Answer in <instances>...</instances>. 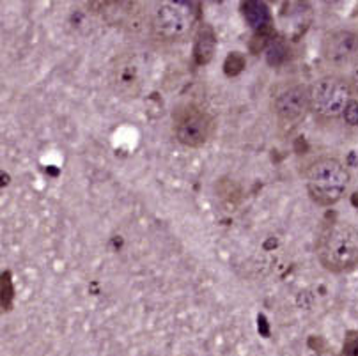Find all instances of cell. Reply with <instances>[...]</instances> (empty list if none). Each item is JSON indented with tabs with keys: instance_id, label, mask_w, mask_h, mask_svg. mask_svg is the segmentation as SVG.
<instances>
[{
	"instance_id": "6da1fadb",
	"label": "cell",
	"mask_w": 358,
	"mask_h": 356,
	"mask_svg": "<svg viewBox=\"0 0 358 356\" xmlns=\"http://www.w3.org/2000/svg\"><path fill=\"white\" fill-rule=\"evenodd\" d=\"M317 257L328 271H351L358 264V230L346 221L325 226L317 237Z\"/></svg>"
},
{
	"instance_id": "7a4b0ae2",
	"label": "cell",
	"mask_w": 358,
	"mask_h": 356,
	"mask_svg": "<svg viewBox=\"0 0 358 356\" xmlns=\"http://www.w3.org/2000/svg\"><path fill=\"white\" fill-rule=\"evenodd\" d=\"M305 183L312 201L321 206L339 202L350 184L348 168L335 158H317L305 168Z\"/></svg>"
},
{
	"instance_id": "3957f363",
	"label": "cell",
	"mask_w": 358,
	"mask_h": 356,
	"mask_svg": "<svg viewBox=\"0 0 358 356\" xmlns=\"http://www.w3.org/2000/svg\"><path fill=\"white\" fill-rule=\"evenodd\" d=\"M310 112L319 121H334L342 117L351 101V89L346 78L339 75H325L309 87Z\"/></svg>"
},
{
	"instance_id": "277c9868",
	"label": "cell",
	"mask_w": 358,
	"mask_h": 356,
	"mask_svg": "<svg viewBox=\"0 0 358 356\" xmlns=\"http://www.w3.org/2000/svg\"><path fill=\"white\" fill-rule=\"evenodd\" d=\"M195 2H163L158 4L151 17V30L161 41L185 39L199 17Z\"/></svg>"
},
{
	"instance_id": "5b68a950",
	"label": "cell",
	"mask_w": 358,
	"mask_h": 356,
	"mask_svg": "<svg viewBox=\"0 0 358 356\" xmlns=\"http://www.w3.org/2000/svg\"><path fill=\"white\" fill-rule=\"evenodd\" d=\"M177 140L186 148H201L213 137L215 121L206 110L188 105L185 110H179L176 115Z\"/></svg>"
},
{
	"instance_id": "8992f818",
	"label": "cell",
	"mask_w": 358,
	"mask_h": 356,
	"mask_svg": "<svg viewBox=\"0 0 358 356\" xmlns=\"http://www.w3.org/2000/svg\"><path fill=\"white\" fill-rule=\"evenodd\" d=\"M310 110V92L309 87L295 83L273 98V112H275L279 123L282 124H298L301 119H305L307 112Z\"/></svg>"
},
{
	"instance_id": "52a82bcc",
	"label": "cell",
	"mask_w": 358,
	"mask_h": 356,
	"mask_svg": "<svg viewBox=\"0 0 358 356\" xmlns=\"http://www.w3.org/2000/svg\"><path fill=\"white\" fill-rule=\"evenodd\" d=\"M323 57L332 66H350L358 59V32L355 30H334L325 36Z\"/></svg>"
},
{
	"instance_id": "ba28073f",
	"label": "cell",
	"mask_w": 358,
	"mask_h": 356,
	"mask_svg": "<svg viewBox=\"0 0 358 356\" xmlns=\"http://www.w3.org/2000/svg\"><path fill=\"white\" fill-rule=\"evenodd\" d=\"M110 82L117 95L123 98L132 99L139 96L142 78H140L139 62L132 54H123L114 61L110 70Z\"/></svg>"
},
{
	"instance_id": "9c48e42d",
	"label": "cell",
	"mask_w": 358,
	"mask_h": 356,
	"mask_svg": "<svg viewBox=\"0 0 358 356\" xmlns=\"http://www.w3.org/2000/svg\"><path fill=\"white\" fill-rule=\"evenodd\" d=\"M215 46H217V36L210 25H202L199 29L197 37H195L194 46V57L199 66H204L211 61L215 54Z\"/></svg>"
},
{
	"instance_id": "30bf717a",
	"label": "cell",
	"mask_w": 358,
	"mask_h": 356,
	"mask_svg": "<svg viewBox=\"0 0 358 356\" xmlns=\"http://www.w3.org/2000/svg\"><path fill=\"white\" fill-rule=\"evenodd\" d=\"M241 12L247 23L255 30L266 29L270 23V11L263 2H245L241 6Z\"/></svg>"
},
{
	"instance_id": "8fae6325",
	"label": "cell",
	"mask_w": 358,
	"mask_h": 356,
	"mask_svg": "<svg viewBox=\"0 0 358 356\" xmlns=\"http://www.w3.org/2000/svg\"><path fill=\"white\" fill-rule=\"evenodd\" d=\"M243 68H245V57L238 52L229 55L226 59V64H223V71H226L227 77H236V75L241 73Z\"/></svg>"
},
{
	"instance_id": "7c38bea8",
	"label": "cell",
	"mask_w": 358,
	"mask_h": 356,
	"mask_svg": "<svg viewBox=\"0 0 358 356\" xmlns=\"http://www.w3.org/2000/svg\"><path fill=\"white\" fill-rule=\"evenodd\" d=\"M286 54H288V50H286L284 43L275 41V39H273L270 48H268V62L273 66H279L280 62H284Z\"/></svg>"
},
{
	"instance_id": "4fadbf2b",
	"label": "cell",
	"mask_w": 358,
	"mask_h": 356,
	"mask_svg": "<svg viewBox=\"0 0 358 356\" xmlns=\"http://www.w3.org/2000/svg\"><path fill=\"white\" fill-rule=\"evenodd\" d=\"M339 356H358V330L348 332Z\"/></svg>"
},
{
	"instance_id": "5bb4252c",
	"label": "cell",
	"mask_w": 358,
	"mask_h": 356,
	"mask_svg": "<svg viewBox=\"0 0 358 356\" xmlns=\"http://www.w3.org/2000/svg\"><path fill=\"white\" fill-rule=\"evenodd\" d=\"M342 117H344V121H346L348 126H357L358 124V101L357 99H351L350 103H348L346 110H344V114H342Z\"/></svg>"
},
{
	"instance_id": "9a60e30c",
	"label": "cell",
	"mask_w": 358,
	"mask_h": 356,
	"mask_svg": "<svg viewBox=\"0 0 358 356\" xmlns=\"http://www.w3.org/2000/svg\"><path fill=\"white\" fill-rule=\"evenodd\" d=\"M346 82L348 86H350L351 92H353V95H358V59L353 62V64H350Z\"/></svg>"
},
{
	"instance_id": "2e32d148",
	"label": "cell",
	"mask_w": 358,
	"mask_h": 356,
	"mask_svg": "<svg viewBox=\"0 0 358 356\" xmlns=\"http://www.w3.org/2000/svg\"><path fill=\"white\" fill-rule=\"evenodd\" d=\"M2 289H4V308L9 307V299H11V279L9 273H4V280H2Z\"/></svg>"
}]
</instances>
